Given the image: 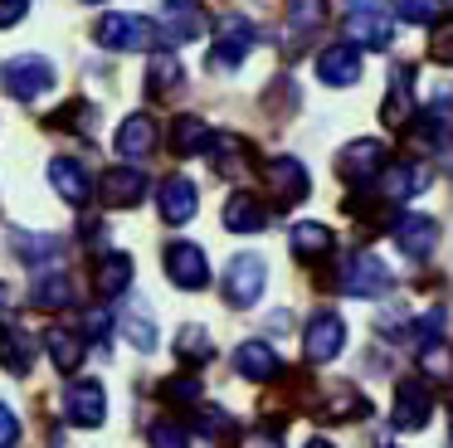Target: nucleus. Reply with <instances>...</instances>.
Masks as SVG:
<instances>
[{"label": "nucleus", "instance_id": "36", "mask_svg": "<svg viewBox=\"0 0 453 448\" xmlns=\"http://www.w3.org/2000/svg\"><path fill=\"white\" fill-rule=\"evenodd\" d=\"M166 405H196L200 399V375L196 370H186V375H171V380H161V390H157Z\"/></svg>", "mask_w": 453, "mask_h": 448}, {"label": "nucleus", "instance_id": "18", "mask_svg": "<svg viewBox=\"0 0 453 448\" xmlns=\"http://www.w3.org/2000/svg\"><path fill=\"white\" fill-rule=\"evenodd\" d=\"M157 205H161V220L166 224H186V220H196V210H200V190L186 175H166L161 190H157Z\"/></svg>", "mask_w": 453, "mask_h": 448}, {"label": "nucleus", "instance_id": "2", "mask_svg": "<svg viewBox=\"0 0 453 448\" xmlns=\"http://www.w3.org/2000/svg\"><path fill=\"white\" fill-rule=\"evenodd\" d=\"M0 83L11 88V97H20V103H35L40 93H50L54 88V64L40 54H15L11 64L0 68Z\"/></svg>", "mask_w": 453, "mask_h": 448}, {"label": "nucleus", "instance_id": "20", "mask_svg": "<svg viewBox=\"0 0 453 448\" xmlns=\"http://www.w3.org/2000/svg\"><path fill=\"white\" fill-rule=\"evenodd\" d=\"M410 88H414V68L395 64L390 68V93H385V103H380V122L385 127H410V117H414Z\"/></svg>", "mask_w": 453, "mask_h": 448}, {"label": "nucleus", "instance_id": "26", "mask_svg": "<svg viewBox=\"0 0 453 448\" xmlns=\"http://www.w3.org/2000/svg\"><path fill=\"white\" fill-rule=\"evenodd\" d=\"M44 351H50L54 370H64V375H73V370L83 366V336L69 327H50L44 331Z\"/></svg>", "mask_w": 453, "mask_h": 448}, {"label": "nucleus", "instance_id": "22", "mask_svg": "<svg viewBox=\"0 0 453 448\" xmlns=\"http://www.w3.org/2000/svg\"><path fill=\"white\" fill-rule=\"evenodd\" d=\"M132 288V259L118 249L98 253V263H93V292L98 297H118V292Z\"/></svg>", "mask_w": 453, "mask_h": 448}, {"label": "nucleus", "instance_id": "42", "mask_svg": "<svg viewBox=\"0 0 453 448\" xmlns=\"http://www.w3.org/2000/svg\"><path fill=\"white\" fill-rule=\"evenodd\" d=\"M20 444V419H15V409L0 399V448H15Z\"/></svg>", "mask_w": 453, "mask_h": 448}, {"label": "nucleus", "instance_id": "29", "mask_svg": "<svg viewBox=\"0 0 453 448\" xmlns=\"http://www.w3.org/2000/svg\"><path fill=\"white\" fill-rule=\"evenodd\" d=\"M326 19V0H288V44H303L307 35H317Z\"/></svg>", "mask_w": 453, "mask_h": 448}, {"label": "nucleus", "instance_id": "16", "mask_svg": "<svg viewBox=\"0 0 453 448\" xmlns=\"http://www.w3.org/2000/svg\"><path fill=\"white\" fill-rule=\"evenodd\" d=\"M50 185L59 190V200H69L73 210H83V205L93 200V175L83 161H73V156H54L50 161Z\"/></svg>", "mask_w": 453, "mask_h": 448}, {"label": "nucleus", "instance_id": "8", "mask_svg": "<svg viewBox=\"0 0 453 448\" xmlns=\"http://www.w3.org/2000/svg\"><path fill=\"white\" fill-rule=\"evenodd\" d=\"M346 39L356 49H390L395 25L375 10V0H351V15H346Z\"/></svg>", "mask_w": 453, "mask_h": 448}, {"label": "nucleus", "instance_id": "1", "mask_svg": "<svg viewBox=\"0 0 453 448\" xmlns=\"http://www.w3.org/2000/svg\"><path fill=\"white\" fill-rule=\"evenodd\" d=\"M93 39L103 49H118V54H137V49H157L161 29L151 25L147 15H132V10H118V15H103L93 25Z\"/></svg>", "mask_w": 453, "mask_h": 448}, {"label": "nucleus", "instance_id": "30", "mask_svg": "<svg viewBox=\"0 0 453 448\" xmlns=\"http://www.w3.org/2000/svg\"><path fill=\"white\" fill-rule=\"evenodd\" d=\"M210 142H215V132H210L200 117H176L171 122V151L176 156H200V151H210Z\"/></svg>", "mask_w": 453, "mask_h": 448}, {"label": "nucleus", "instance_id": "43", "mask_svg": "<svg viewBox=\"0 0 453 448\" xmlns=\"http://www.w3.org/2000/svg\"><path fill=\"white\" fill-rule=\"evenodd\" d=\"M30 15V0H0V29H15Z\"/></svg>", "mask_w": 453, "mask_h": 448}, {"label": "nucleus", "instance_id": "21", "mask_svg": "<svg viewBox=\"0 0 453 448\" xmlns=\"http://www.w3.org/2000/svg\"><path fill=\"white\" fill-rule=\"evenodd\" d=\"M225 229H234V234L268 229V205L258 200V195H249V190H234L225 200Z\"/></svg>", "mask_w": 453, "mask_h": 448}, {"label": "nucleus", "instance_id": "5", "mask_svg": "<svg viewBox=\"0 0 453 448\" xmlns=\"http://www.w3.org/2000/svg\"><path fill=\"white\" fill-rule=\"evenodd\" d=\"M254 39H258L254 19H244V15H229L225 25H219V35H215V49H210V68H219V73H229V68H239V64L249 58V49H254Z\"/></svg>", "mask_w": 453, "mask_h": 448}, {"label": "nucleus", "instance_id": "31", "mask_svg": "<svg viewBox=\"0 0 453 448\" xmlns=\"http://www.w3.org/2000/svg\"><path fill=\"white\" fill-rule=\"evenodd\" d=\"M35 360V336L20 327H0V366L11 370V375H25Z\"/></svg>", "mask_w": 453, "mask_h": 448}, {"label": "nucleus", "instance_id": "27", "mask_svg": "<svg viewBox=\"0 0 453 448\" xmlns=\"http://www.w3.org/2000/svg\"><path fill=\"white\" fill-rule=\"evenodd\" d=\"M288 243H293V253L303 263H317V259H326L332 253V229L326 224H317V220H303V224H293V234H288Z\"/></svg>", "mask_w": 453, "mask_h": 448}, {"label": "nucleus", "instance_id": "23", "mask_svg": "<svg viewBox=\"0 0 453 448\" xmlns=\"http://www.w3.org/2000/svg\"><path fill=\"white\" fill-rule=\"evenodd\" d=\"M157 151V122H151L147 112H132L127 122L118 127V156H127V161H142V156Z\"/></svg>", "mask_w": 453, "mask_h": 448}, {"label": "nucleus", "instance_id": "35", "mask_svg": "<svg viewBox=\"0 0 453 448\" xmlns=\"http://www.w3.org/2000/svg\"><path fill=\"white\" fill-rule=\"evenodd\" d=\"M118 327H122V336H127L137 351H157V321H151L147 312H137V307H122Z\"/></svg>", "mask_w": 453, "mask_h": 448}, {"label": "nucleus", "instance_id": "37", "mask_svg": "<svg viewBox=\"0 0 453 448\" xmlns=\"http://www.w3.org/2000/svg\"><path fill=\"white\" fill-rule=\"evenodd\" d=\"M395 19H410V25H439L443 0H390Z\"/></svg>", "mask_w": 453, "mask_h": 448}, {"label": "nucleus", "instance_id": "7", "mask_svg": "<svg viewBox=\"0 0 453 448\" xmlns=\"http://www.w3.org/2000/svg\"><path fill=\"white\" fill-rule=\"evenodd\" d=\"M342 346H346L342 317H336V312H317L303 331V356L312 360V366H332V360L342 356Z\"/></svg>", "mask_w": 453, "mask_h": 448}, {"label": "nucleus", "instance_id": "48", "mask_svg": "<svg viewBox=\"0 0 453 448\" xmlns=\"http://www.w3.org/2000/svg\"><path fill=\"white\" fill-rule=\"evenodd\" d=\"M449 429H453V409H449Z\"/></svg>", "mask_w": 453, "mask_h": 448}, {"label": "nucleus", "instance_id": "10", "mask_svg": "<svg viewBox=\"0 0 453 448\" xmlns=\"http://www.w3.org/2000/svg\"><path fill=\"white\" fill-rule=\"evenodd\" d=\"M395 243H400V253L404 259H414V263H424V259H434V249H439V220L434 214H400L395 220Z\"/></svg>", "mask_w": 453, "mask_h": 448}, {"label": "nucleus", "instance_id": "13", "mask_svg": "<svg viewBox=\"0 0 453 448\" xmlns=\"http://www.w3.org/2000/svg\"><path fill=\"white\" fill-rule=\"evenodd\" d=\"M264 181H268V190H273V200L283 205V210H288V205H303L307 190H312V181H307V166L293 161V156H278V161H268Z\"/></svg>", "mask_w": 453, "mask_h": 448}, {"label": "nucleus", "instance_id": "47", "mask_svg": "<svg viewBox=\"0 0 453 448\" xmlns=\"http://www.w3.org/2000/svg\"><path fill=\"white\" fill-rule=\"evenodd\" d=\"M303 448H332V444H326V438H307Z\"/></svg>", "mask_w": 453, "mask_h": 448}, {"label": "nucleus", "instance_id": "41", "mask_svg": "<svg viewBox=\"0 0 453 448\" xmlns=\"http://www.w3.org/2000/svg\"><path fill=\"white\" fill-rule=\"evenodd\" d=\"M15 249H20V259H25V263H35V259H50V253L59 249V239H35V234H15Z\"/></svg>", "mask_w": 453, "mask_h": 448}, {"label": "nucleus", "instance_id": "49", "mask_svg": "<svg viewBox=\"0 0 453 448\" xmlns=\"http://www.w3.org/2000/svg\"><path fill=\"white\" fill-rule=\"evenodd\" d=\"M88 5H103V0H88Z\"/></svg>", "mask_w": 453, "mask_h": 448}, {"label": "nucleus", "instance_id": "39", "mask_svg": "<svg viewBox=\"0 0 453 448\" xmlns=\"http://www.w3.org/2000/svg\"><path fill=\"white\" fill-rule=\"evenodd\" d=\"M147 444L151 448H190V429L176 424V419H157L151 434H147Z\"/></svg>", "mask_w": 453, "mask_h": 448}, {"label": "nucleus", "instance_id": "19", "mask_svg": "<svg viewBox=\"0 0 453 448\" xmlns=\"http://www.w3.org/2000/svg\"><path fill=\"white\" fill-rule=\"evenodd\" d=\"M380 195L385 200H410V195H419V190H429V171H424L419 161H385V171H380Z\"/></svg>", "mask_w": 453, "mask_h": 448}, {"label": "nucleus", "instance_id": "6", "mask_svg": "<svg viewBox=\"0 0 453 448\" xmlns=\"http://www.w3.org/2000/svg\"><path fill=\"white\" fill-rule=\"evenodd\" d=\"M342 288L351 292V297H390L395 273L385 268L375 253H351V263H346V273H342Z\"/></svg>", "mask_w": 453, "mask_h": 448}, {"label": "nucleus", "instance_id": "11", "mask_svg": "<svg viewBox=\"0 0 453 448\" xmlns=\"http://www.w3.org/2000/svg\"><path fill=\"white\" fill-rule=\"evenodd\" d=\"M434 414V399H429V385L424 380H400L395 385V429H404V434H419L424 424H429Z\"/></svg>", "mask_w": 453, "mask_h": 448}, {"label": "nucleus", "instance_id": "12", "mask_svg": "<svg viewBox=\"0 0 453 448\" xmlns=\"http://www.w3.org/2000/svg\"><path fill=\"white\" fill-rule=\"evenodd\" d=\"M147 190H151V181L137 171V166H112V171L98 181L103 205H112V210H132V205H142Z\"/></svg>", "mask_w": 453, "mask_h": 448}, {"label": "nucleus", "instance_id": "25", "mask_svg": "<svg viewBox=\"0 0 453 448\" xmlns=\"http://www.w3.org/2000/svg\"><path fill=\"white\" fill-rule=\"evenodd\" d=\"M365 409H371V405H365V395L356 385H332L322 395V409H312V414L326 419V424H346V419H361Z\"/></svg>", "mask_w": 453, "mask_h": 448}, {"label": "nucleus", "instance_id": "33", "mask_svg": "<svg viewBox=\"0 0 453 448\" xmlns=\"http://www.w3.org/2000/svg\"><path fill=\"white\" fill-rule=\"evenodd\" d=\"M419 370L429 380H453V346L443 336H424L419 341Z\"/></svg>", "mask_w": 453, "mask_h": 448}, {"label": "nucleus", "instance_id": "28", "mask_svg": "<svg viewBox=\"0 0 453 448\" xmlns=\"http://www.w3.org/2000/svg\"><path fill=\"white\" fill-rule=\"evenodd\" d=\"M73 302V282H69V273H40L35 278V288H30V307H40V312H64Z\"/></svg>", "mask_w": 453, "mask_h": 448}, {"label": "nucleus", "instance_id": "15", "mask_svg": "<svg viewBox=\"0 0 453 448\" xmlns=\"http://www.w3.org/2000/svg\"><path fill=\"white\" fill-rule=\"evenodd\" d=\"M64 405H69V424L98 429L103 419H108V390H103L98 380H73L69 395H64Z\"/></svg>", "mask_w": 453, "mask_h": 448}, {"label": "nucleus", "instance_id": "14", "mask_svg": "<svg viewBox=\"0 0 453 448\" xmlns=\"http://www.w3.org/2000/svg\"><path fill=\"white\" fill-rule=\"evenodd\" d=\"M166 278L186 292H200L210 282V263H205V249L200 243H171L166 249Z\"/></svg>", "mask_w": 453, "mask_h": 448}, {"label": "nucleus", "instance_id": "46", "mask_svg": "<svg viewBox=\"0 0 453 448\" xmlns=\"http://www.w3.org/2000/svg\"><path fill=\"white\" fill-rule=\"evenodd\" d=\"M244 448H278V438H273V434H254Z\"/></svg>", "mask_w": 453, "mask_h": 448}, {"label": "nucleus", "instance_id": "9", "mask_svg": "<svg viewBox=\"0 0 453 448\" xmlns=\"http://www.w3.org/2000/svg\"><path fill=\"white\" fill-rule=\"evenodd\" d=\"M157 29H161L166 44H190V39H200L210 29V15H205V5H196V0H166Z\"/></svg>", "mask_w": 453, "mask_h": 448}, {"label": "nucleus", "instance_id": "34", "mask_svg": "<svg viewBox=\"0 0 453 448\" xmlns=\"http://www.w3.org/2000/svg\"><path fill=\"white\" fill-rule=\"evenodd\" d=\"M180 83H186V73H180V58H171V54H157V58H151V68H147L151 97H171Z\"/></svg>", "mask_w": 453, "mask_h": 448}, {"label": "nucleus", "instance_id": "32", "mask_svg": "<svg viewBox=\"0 0 453 448\" xmlns=\"http://www.w3.org/2000/svg\"><path fill=\"white\" fill-rule=\"evenodd\" d=\"M210 161H215L219 175H244L249 142H244V136H215V142H210Z\"/></svg>", "mask_w": 453, "mask_h": 448}, {"label": "nucleus", "instance_id": "38", "mask_svg": "<svg viewBox=\"0 0 453 448\" xmlns=\"http://www.w3.org/2000/svg\"><path fill=\"white\" fill-rule=\"evenodd\" d=\"M176 356L180 360H210L215 356V341H210V331L205 327H186L176 336Z\"/></svg>", "mask_w": 453, "mask_h": 448}, {"label": "nucleus", "instance_id": "3", "mask_svg": "<svg viewBox=\"0 0 453 448\" xmlns=\"http://www.w3.org/2000/svg\"><path fill=\"white\" fill-rule=\"evenodd\" d=\"M336 171H342L346 185L380 181V171H385V142H380V136H356V142H346L342 151H336Z\"/></svg>", "mask_w": 453, "mask_h": 448}, {"label": "nucleus", "instance_id": "40", "mask_svg": "<svg viewBox=\"0 0 453 448\" xmlns=\"http://www.w3.org/2000/svg\"><path fill=\"white\" fill-rule=\"evenodd\" d=\"M196 429L205 438H234V414H225V409H200Z\"/></svg>", "mask_w": 453, "mask_h": 448}, {"label": "nucleus", "instance_id": "44", "mask_svg": "<svg viewBox=\"0 0 453 448\" xmlns=\"http://www.w3.org/2000/svg\"><path fill=\"white\" fill-rule=\"evenodd\" d=\"M434 58H439V64H453V19L434 29Z\"/></svg>", "mask_w": 453, "mask_h": 448}, {"label": "nucleus", "instance_id": "24", "mask_svg": "<svg viewBox=\"0 0 453 448\" xmlns=\"http://www.w3.org/2000/svg\"><path fill=\"white\" fill-rule=\"evenodd\" d=\"M234 370L244 380H273L278 370H283V360H278V351L268 346V341H244V346L234 351Z\"/></svg>", "mask_w": 453, "mask_h": 448}, {"label": "nucleus", "instance_id": "45", "mask_svg": "<svg viewBox=\"0 0 453 448\" xmlns=\"http://www.w3.org/2000/svg\"><path fill=\"white\" fill-rule=\"evenodd\" d=\"M83 327H88L93 341H103V336H108V312H88V321H83Z\"/></svg>", "mask_w": 453, "mask_h": 448}, {"label": "nucleus", "instance_id": "17", "mask_svg": "<svg viewBox=\"0 0 453 448\" xmlns=\"http://www.w3.org/2000/svg\"><path fill=\"white\" fill-rule=\"evenodd\" d=\"M317 78H322L326 88H351L356 78H361V49L346 39V44H332L317 54Z\"/></svg>", "mask_w": 453, "mask_h": 448}, {"label": "nucleus", "instance_id": "4", "mask_svg": "<svg viewBox=\"0 0 453 448\" xmlns=\"http://www.w3.org/2000/svg\"><path fill=\"white\" fill-rule=\"evenodd\" d=\"M264 282H268V263L258 259V253H234L229 268H225V302L239 307V312L254 307L258 292H264Z\"/></svg>", "mask_w": 453, "mask_h": 448}]
</instances>
